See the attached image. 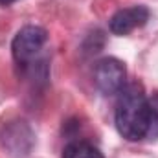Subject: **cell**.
Listing matches in <instances>:
<instances>
[{
  "label": "cell",
  "mask_w": 158,
  "mask_h": 158,
  "mask_svg": "<svg viewBox=\"0 0 158 158\" xmlns=\"http://www.w3.org/2000/svg\"><path fill=\"white\" fill-rule=\"evenodd\" d=\"M114 123L118 132L129 142L147 138L149 131V98L142 85L131 83L119 92Z\"/></svg>",
  "instance_id": "cell-1"
},
{
  "label": "cell",
  "mask_w": 158,
  "mask_h": 158,
  "mask_svg": "<svg viewBox=\"0 0 158 158\" xmlns=\"http://www.w3.org/2000/svg\"><path fill=\"white\" fill-rule=\"evenodd\" d=\"M46 42H48V31L44 28L33 24L20 28L11 42V53L15 64L22 72H30V74H33L35 68L39 66H46L44 61L39 59Z\"/></svg>",
  "instance_id": "cell-2"
},
{
  "label": "cell",
  "mask_w": 158,
  "mask_h": 158,
  "mask_svg": "<svg viewBox=\"0 0 158 158\" xmlns=\"http://www.w3.org/2000/svg\"><path fill=\"white\" fill-rule=\"evenodd\" d=\"M94 83L103 96L119 94L127 86V68L116 57H105L94 66Z\"/></svg>",
  "instance_id": "cell-3"
},
{
  "label": "cell",
  "mask_w": 158,
  "mask_h": 158,
  "mask_svg": "<svg viewBox=\"0 0 158 158\" xmlns=\"http://www.w3.org/2000/svg\"><path fill=\"white\" fill-rule=\"evenodd\" d=\"M2 143L13 156H28L35 143V134L26 121H11L2 131Z\"/></svg>",
  "instance_id": "cell-4"
},
{
  "label": "cell",
  "mask_w": 158,
  "mask_h": 158,
  "mask_svg": "<svg viewBox=\"0 0 158 158\" xmlns=\"http://www.w3.org/2000/svg\"><path fill=\"white\" fill-rule=\"evenodd\" d=\"M149 15H151L149 9L142 4L118 9L109 20V30L114 35H129L131 31L145 26L149 20Z\"/></svg>",
  "instance_id": "cell-5"
},
{
  "label": "cell",
  "mask_w": 158,
  "mask_h": 158,
  "mask_svg": "<svg viewBox=\"0 0 158 158\" xmlns=\"http://www.w3.org/2000/svg\"><path fill=\"white\" fill-rule=\"evenodd\" d=\"M61 158H105V156L96 145H92L88 142H83V140H76V142H70L63 149Z\"/></svg>",
  "instance_id": "cell-6"
},
{
  "label": "cell",
  "mask_w": 158,
  "mask_h": 158,
  "mask_svg": "<svg viewBox=\"0 0 158 158\" xmlns=\"http://www.w3.org/2000/svg\"><path fill=\"white\" fill-rule=\"evenodd\" d=\"M147 138L156 140L158 138V92L149 98V131Z\"/></svg>",
  "instance_id": "cell-7"
},
{
  "label": "cell",
  "mask_w": 158,
  "mask_h": 158,
  "mask_svg": "<svg viewBox=\"0 0 158 158\" xmlns=\"http://www.w3.org/2000/svg\"><path fill=\"white\" fill-rule=\"evenodd\" d=\"M13 2H17V0H0L2 6H9V4H13Z\"/></svg>",
  "instance_id": "cell-8"
}]
</instances>
